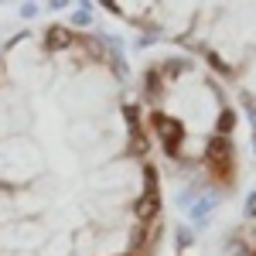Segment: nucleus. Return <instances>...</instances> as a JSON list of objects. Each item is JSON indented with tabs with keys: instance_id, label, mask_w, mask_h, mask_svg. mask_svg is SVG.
I'll list each match as a JSON object with an SVG mask.
<instances>
[{
	"instance_id": "nucleus-3",
	"label": "nucleus",
	"mask_w": 256,
	"mask_h": 256,
	"mask_svg": "<svg viewBox=\"0 0 256 256\" xmlns=\"http://www.w3.org/2000/svg\"><path fill=\"white\" fill-rule=\"evenodd\" d=\"M208 160H212L216 171H229V164H232V144L226 137H216L208 144Z\"/></svg>"
},
{
	"instance_id": "nucleus-6",
	"label": "nucleus",
	"mask_w": 256,
	"mask_h": 256,
	"mask_svg": "<svg viewBox=\"0 0 256 256\" xmlns=\"http://www.w3.org/2000/svg\"><path fill=\"white\" fill-rule=\"evenodd\" d=\"M232 126H236V113H232V110H222V116H218V134H216V137H229V134H232Z\"/></svg>"
},
{
	"instance_id": "nucleus-2",
	"label": "nucleus",
	"mask_w": 256,
	"mask_h": 256,
	"mask_svg": "<svg viewBox=\"0 0 256 256\" xmlns=\"http://www.w3.org/2000/svg\"><path fill=\"white\" fill-rule=\"evenodd\" d=\"M154 123H158V134H160V144H164V150L168 154H178V147H181V137H184V130H181V123L171 116H164V113H158L154 116Z\"/></svg>"
},
{
	"instance_id": "nucleus-11",
	"label": "nucleus",
	"mask_w": 256,
	"mask_h": 256,
	"mask_svg": "<svg viewBox=\"0 0 256 256\" xmlns=\"http://www.w3.org/2000/svg\"><path fill=\"white\" fill-rule=\"evenodd\" d=\"M208 58H212V65H216V68H218V72H229V65H226V62H222V58H218V55H208Z\"/></svg>"
},
{
	"instance_id": "nucleus-8",
	"label": "nucleus",
	"mask_w": 256,
	"mask_h": 256,
	"mask_svg": "<svg viewBox=\"0 0 256 256\" xmlns=\"http://www.w3.org/2000/svg\"><path fill=\"white\" fill-rule=\"evenodd\" d=\"M246 218H256V192H250L246 198Z\"/></svg>"
},
{
	"instance_id": "nucleus-4",
	"label": "nucleus",
	"mask_w": 256,
	"mask_h": 256,
	"mask_svg": "<svg viewBox=\"0 0 256 256\" xmlns=\"http://www.w3.org/2000/svg\"><path fill=\"white\" fill-rule=\"evenodd\" d=\"M44 44H48L52 52H62V48H68V44H72V34H68V28H62V24H52V28H48V34H44Z\"/></svg>"
},
{
	"instance_id": "nucleus-9",
	"label": "nucleus",
	"mask_w": 256,
	"mask_h": 256,
	"mask_svg": "<svg viewBox=\"0 0 256 256\" xmlns=\"http://www.w3.org/2000/svg\"><path fill=\"white\" fill-rule=\"evenodd\" d=\"M34 14H38L34 4H20V18H34Z\"/></svg>"
},
{
	"instance_id": "nucleus-5",
	"label": "nucleus",
	"mask_w": 256,
	"mask_h": 256,
	"mask_svg": "<svg viewBox=\"0 0 256 256\" xmlns=\"http://www.w3.org/2000/svg\"><path fill=\"white\" fill-rule=\"evenodd\" d=\"M212 208H216V195H202L195 202V208H192V218H195V222H202V218L208 216Z\"/></svg>"
},
{
	"instance_id": "nucleus-12",
	"label": "nucleus",
	"mask_w": 256,
	"mask_h": 256,
	"mask_svg": "<svg viewBox=\"0 0 256 256\" xmlns=\"http://www.w3.org/2000/svg\"><path fill=\"white\" fill-rule=\"evenodd\" d=\"M253 147H256V126H253Z\"/></svg>"
},
{
	"instance_id": "nucleus-7",
	"label": "nucleus",
	"mask_w": 256,
	"mask_h": 256,
	"mask_svg": "<svg viewBox=\"0 0 256 256\" xmlns=\"http://www.w3.org/2000/svg\"><path fill=\"white\" fill-rule=\"evenodd\" d=\"M72 20H76V24H82V28H86V24H92V14H89V7H79V10L72 14Z\"/></svg>"
},
{
	"instance_id": "nucleus-1",
	"label": "nucleus",
	"mask_w": 256,
	"mask_h": 256,
	"mask_svg": "<svg viewBox=\"0 0 256 256\" xmlns=\"http://www.w3.org/2000/svg\"><path fill=\"white\" fill-rule=\"evenodd\" d=\"M158 205H160V195H158V171L147 168L144 171V195L137 198L134 212H137V222H150L158 216Z\"/></svg>"
},
{
	"instance_id": "nucleus-10",
	"label": "nucleus",
	"mask_w": 256,
	"mask_h": 256,
	"mask_svg": "<svg viewBox=\"0 0 256 256\" xmlns=\"http://www.w3.org/2000/svg\"><path fill=\"white\" fill-rule=\"evenodd\" d=\"M188 242H192V236H188V232H184V229H178V246H181V250H184V246H188Z\"/></svg>"
}]
</instances>
